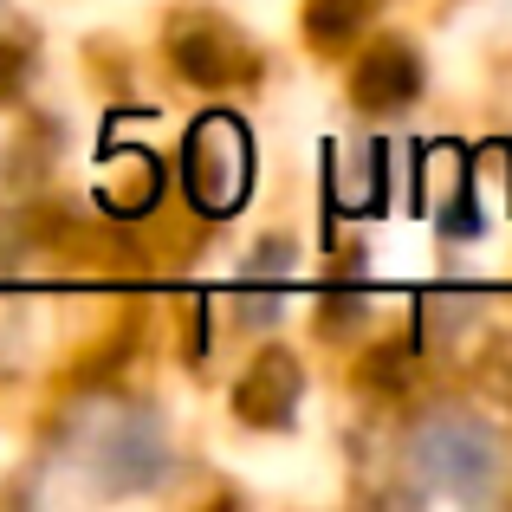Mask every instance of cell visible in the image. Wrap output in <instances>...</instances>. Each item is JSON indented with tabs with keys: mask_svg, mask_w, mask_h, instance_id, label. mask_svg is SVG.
I'll use <instances>...</instances> for the list:
<instances>
[{
	"mask_svg": "<svg viewBox=\"0 0 512 512\" xmlns=\"http://www.w3.org/2000/svg\"><path fill=\"white\" fill-rule=\"evenodd\" d=\"M409 461L422 474V487L441 493V500H487L493 480H500V441L474 415H435V422L415 428Z\"/></svg>",
	"mask_w": 512,
	"mask_h": 512,
	"instance_id": "obj_1",
	"label": "cell"
},
{
	"mask_svg": "<svg viewBox=\"0 0 512 512\" xmlns=\"http://www.w3.org/2000/svg\"><path fill=\"white\" fill-rule=\"evenodd\" d=\"M182 175H188V201L201 214H234L247 201V182H253V137L240 117L227 111H208L195 130H188V150H182Z\"/></svg>",
	"mask_w": 512,
	"mask_h": 512,
	"instance_id": "obj_2",
	"label": "cell"
},
{
	"mask_svg": "<svg viewBox=\"0 0 512 512\" xmlns=\"http://www.w3.org/2000/svg\"><path fill=\"white\" fill-rule=\"evenodd\" d=\"M91 474H98L104 493H143L169 474V448H163V428L150 415H117L104 422L98 448H91Z\"/></svg>",
	"mask_w": 512,
	"mask_h": 512,
	"instance_id": "obj_3",
	"label": "cell"
},
{
	"mask_svg": "<svg viewBox=\"0 0 512 512\" xmlns=\"http://www.w3.org/2000/svg\"><path fill=\"white\" fill-rule=\"evenodd\" d=\"M415 91H422V59H415V46H402V39H376L357 59V72H350V98H357L363 111H402Z\"/></svg>",
	"mask_w": 512,
	"mask_h": 512,
	"instance_id": "obj_4",
	"label": "cell"
},
{
	"mask_svg": "<svg viewBox=\"0 0 512 512\" xmlns=\"http://www.w3.org/2000/svg\"><path fill=\"white\" fill-rule=\"evenodd\" d=\"M175 65H182V78L221 91V85H234L240 72H253V52L240 46L221 20H182L175 26Z\"/></svg>",
	"mask_w": 512,
	"mask_h": 512,
	"instance_id": "obj_5",
	"label": "cell"
},
{
	"mask_svg": "<svg viewBox=\"0 0 512 512\" xmlns=\"http://www.w3.org/2000/svg\"><path fill=\"white\" fill-rule=\"evenodd\" d=\"M299 396H305V376H299V357H286V350H266L234 389L240 422H253V428H286Z\"/></svg>",
	"mask_w": 512,
	"mask_h": 512,
	"instance_id": "obj_6",
	"label": "cell"
},
{
	"mask_svg": "<svg viewBox=\"0 0 512 512\" xmlns=\"http://www.w3.org/2000/svg\"><path fill=\"white\" fill-rule=\"evenodd\" d=\"M383 169H389L383 143H363V150L338 156V195H344V208H383Z\"/></svg>",
	"mask_w": 512,
	"mask_h": 512,
	"instance_id": "obj_7",
	"label": "cell"
},
{
	"mask_svg": "<svg viewBox=\"0 0 512 512\" xmlns=\"http://www.w3.org/2000/svg\"><path fill=\"white\" fill-rule=\"evenodd\" d=\"M370 7L376 0H312V7H305V26H312V39L325 52H338V46H350V33L370 20Z\"/></svg>",
	"mask_w": 512,
	"mask_h": 512,
	"instance_id": "obj_8",
	"label": "cell"
},
{
	"mask_svg": "<svg viewBox=\"0 0 512 512\" xmlns=\"http://www.w3.org/2000/svg\"><path fill=\"white\" fill-rule=\"evenodd\" d=\"M156 188H163V169H156L150 156H137V163H130V182L104 188V201H111L117 214H137V208H150V201H156Z\"/></svg>",
	"mask_w": 512,
	"mask_h": 512,
	"instance_id": "obj_9",
	"label": "cell"
},
{
	"mask_svg": "<svg viewBox=\"0 0 512 512\" xmlns=\"http://www.w3.org/2000/svg\"><path fill=\"white\" fill-rule=\"evenodd\" d=\"M292 266H299V253H292L286 240H260V253L247 260V279H266V286H273V279H286Z\"/></svg>",
	"mask_w": 512,
	"mask_h": 512,
	"instance_id": "obj_10",
	"label": "cell"
}]
</instances>
